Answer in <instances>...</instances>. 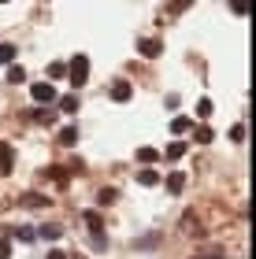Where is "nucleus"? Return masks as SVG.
<instances>
[{"label": "nucleus", "mask_w": 256, "mask_h": 259, "mask_svg": "<svg viewBox=\"0 0 256 259\" xmlns=\"http://www.w3.org/2000/svg\"><path fill=\"white\" fill-rule=\"evenodd\" d=\"M86 74H89V60H86V56H75V60H71V74H67V78H71V85L82 89L86 85Z\"/></svg>", "instance_id": "f257e3e1"}, {"label": "nucleus", "mask_w": 256, "mask_h": 259, "mask_svg": "<svg viewBox=\"0 0 256 259\" xmlns=\"http://www.w3.org/2000/svg\"><path fill=\"white\" fill-rule=\"evenodd\" d=\"M30 97L38 100V104H49V100H56V85H49V81H38V85L30 89Z\"/></svg>", "instance_id": "f03ea898"}, {"label": "nucleus", "mask_w": 256, "mask_h": 259, "mask_svg": "<svg viewBox=\"0 0 256 259\" xmlns=\"http://www.w3.org/2000/svg\"><path fill=\"white\" fill-rule=\"evenodd\" d=\"M11 167H15V152H11V145L0 141V174H11Z\"/></svg>", "instance_id": "7ed1b4c3"}, {"label": "nucleus", "mask_w": 256, "mask_h": 259, "mask_svg": "<svg viewBox=\"0 0 256 259\" xmlns=\"http://www.w3.org/2000/svg\"><path fill=\"white\" fill-rule=\"evenodd\" d=\"M38 237H45V241H60V237H63V226H60V222H49V226L38 230Z\"/></svg>", "instance_id": "20e7f679"}, {"label": "nucleus", "mask_w": 256, "mask_h": 259, "mask_svg": "<svg viewBox=\"0 0 256 259\" xmlns=\"http://www.w3.org/2000/svg\"><path fill=\"white\" fill-rule=\"evenodd\" d=\"M22 204H26V207H49L52 200L45 196V193H22Z\"/></svg>", "instance_id": "39448f33"}, {"label": "nucleus", "mask_w": 256, "mask_h": 259, "mask_svg": "<svg viewBox=\"0 0 256 259\" xmlns=\"http://www.w3.org/2000/svg\"><path fill=\"white\" fill-rule=\"evenodd\" d=\"M75 141H78V130H75V126H63V130H60V145H67V148H71Z\"/></svg>", "instance_id": "423d86ee"}, {"label": "nucleus", "mask_w": 256, "mask_h": 259, "mask_svg": "<svg viewBox=\"0 0 256 259\" xmlns=\"http://www.w3.org/2000/svg\"><path fill=\"white\" fill-rule=\"evenodd\" d=\"M112 97H115V100H130V85H126V81H115V85H112Z\"/></svg>", "instance_id": "0eeeda50"}, {"label": "nucleus", "mask_w": 256, "mask_h": 259, "mask_svg": "<svg viewBox=\"0 0 256 259\" xmlns=\"http://www.w3.org/2000/svg\"><path fill=\"white\" fill-rule=\"evenodd\" d=\"M182 185H186V178H182L178 170H174L171 178H167V189H171V193H182Z\"/></svg>", "instance_id": "6e6552de"}, {"label": "nucleus", "mask_w": 256, "mask_h": 259, "mask_svg": "<svg viewBox=\"0 0 256 259\" xmlns=\"http://www.w3.org/2000/svg\"><path fill=\"white\" fill-rule=\"evenodd\" d=\"M33 237H38V230H30V226H19V230H15V241H26V244H30Z\"/></svg>", "instance_id": "1a4fd4ad"}, {"label": "nucleus", "mask_w": 256, "mask_h": 259, "mask_svg": "<svg viewBox=\"0 0 256 259\" xmlns=\"http://www.w3.org/2000/svg\"><path fill=\"white\" fill-rule=\"evenodd\" d=\"M141 56H149V60L160 56V41H141Z\"/></svg>", "instance_id": "9d476101"}, {"label": "nucleus", "mask_w": 256, "mask_h": 259, "mask_svg": "<svg viewBox=\"0 0 256 259\" xmlns=\"http://www.w3.org/2000/svg\"><path fill=\"white\" fill-rule=\"evenodd\" d=\"M193 141H201V145H208V141H212V130H208V126H197V130H193Z\"/></svg>", "instance_id": "9b49d317"}, {"label": "nucleus", "mask_w": 256, "mask_h": 259, "mask_svg": "<svg viewBox=\"0 0 256 259\" xmlns=\"http://www.w3.org/2000/svg\"><path fill=\"white\" fill-rule=\"evenodd\" d=\"M86 226L93 233H100V215H97V211H86Z\"/></svg>", "instance_id": "f8f14e48"}, {"label": "nucleus", "mask_w": 256, "mask_h": 259, "mask_svg": "<svg viewBox=\"0 0 256 259\" xmlns=\"http://www.w3.org/2000/svg\"><path fill=\"white\" fill-rule=\"evenodd\" d=\"M186 156V145H182V141H174V145L167 148V159H182Z\"/></svg>", "instance_id": "ddd939ff"}, {"label": "nucleus", "mask_w": 256, "mask_h": 259, "mask_svg": "<svg viewBox=\"0 0 256 259\" xmlns=\"http://www.w3.org/2000/svg\"><path fill=\"white\" fill-rule=\"evenodd\" d=\"M137 182H141V185H156L160 174H156V170H141V174H137Z\"/></svg>", "instance_id": "4468645a"}, {"label": "nucleus", "mask_w": 256, "mask_h": 259, "mask_svg": "<svg viewBox=\"0 0 256 259\" xmlns=\"http://www.w3.org/2000/svg\"><path fill=\"white\" fill-rule=\"evenodd\" d=\"M115 200H119V193H115V189H104V193H100V207H112Z\"/></svg>", "instance_id": "2eb2a0df"}, {"label": "nucleus", "mask_w": 256, "mask_h": 259, "mask_svg": "<svg viewBox=\"0 0 256 259\" xmlns=\"http://www.w3.org/2000/svg\"><path fill=\"white\" fill-rule=\"evenodd\" d=\"M15 60V45H0V63H11Z\"/></svg>", "instance_id": "dca6fc26"}, {"label": "nucleus", "mask_w": 256, "mask_h": 259, "mask_svg": "<svg viewBox=\"0 0 256 259\" xmlns=\"http://www.w3.org/2000/svg\"><path fill=\"white\" fill-rule=\"evenodd\" d=\"M60 108H63L67 115H71V111H78V97H63V100H60Z\"/></svg>", "instance_id": "f3484780"}, {"label": "nucleus", "mask_w": 256, "mask_h": 259, "mask_svg": "<svg viewBox=\"0 0 256 259\" xmlns=\"http://www.w3.org/2000/svg\"><path fill=\"white\" fill-rule=\"evenodd\" d=\"M197 115H201V119H208V115H212V100H208V97L197 104Z\"/></svg>", "instance_id": "a211bd4d"}, {"label": "nucleus", "mask_w": 256, "mask_h": 259, "mask_svg": "<svg viewBox=\"0 0 256 259\" xmlns=\"http://www.w3.org/2000/svg\"><path fill=\"white\" fill-rule=\"evenodd\" d=\"M22 78H26V70H22V67H11V70H8V81H15V85H19Z\"/></svg>", "instance_id": "6ab92c4d"}, {"label": "nucleus", "mask_w": 256, "mask_h": 259, "mask_svg": "<svg viewBox=\"0 0 256 259\" xmlns=\"http://www.w3.org/2000/svg\"><path fill=\"white\" fill-rule=\"evenodd\" d=\"M137 159H141V163H153V159H156V148H137Z\"/></svg>", "instance_id": "aec40b11"}, {"label": "nucleus", "mask_w": 256, "mask_h": 259, "mask_svg": "<svg viewBox=\"0 0 256 259\" xmlns=\"http://www.w3.org/2000/svg\"><path fill=\"white\" fill-rule=\"evenodd\" d=\"M230 141H245V126H241V122L230 126Z\"/></svg>", "instance_id": "412c9836"}, {"label": "nucleus", "mask_w": 256, "mask_h": 259, "mask_svg": "<svg viewBox=\"0 0 256 259\" xmlns=\"http://www.w3.org/2000/svg\"><path fill=\"white\" fill-rule=\"evenodd\" d=\"M171 130H174V134H186V130H190V119H174Z\"/></svg>", "instance_id": "4be33fe9"}, {"label": "nucleus", "mask_w": 256, "mask_h": 259, "mask_svg": "<svg viewBox=\"0 0 256 259\" xmlns=\"http://www.w3.org/2000/svg\"><path fill=\"white\" fill-rule=\"evenodd\" d=\"M49 74H52V78H63L67 67H63V63H49Z\"/></svg>", "instance_id": "5701e85b"}, {"label": "nucleus", "mask_w": 256, "mask_h": 259, "mask_svg": "<svg viewBox=\"0 0 256 259\" xmlns=\"http://www.w3.org/2000/svg\"><path fill=\"white\" fill-rule=\"evenodd\" d=\"M11 255V241H0V259H8Z\"/></svg>", "instance_id": "b1692460"}, {"label": "nucleus", "mask_w": 256, "mask_h": 259, "mask_svg": "<svg viewBox=\"0 0 256 259\" xmlns=\"http://www.w3.org/2000/svg\"><path fill=\"white\" fill-rule=\"evenodd\" d=\"M234 11H241V15H245V11H249V0H234Z\"/></svg>", "instance_id": "393cba45"}, {"label": "nucleus", "mask_w": 256, "mask_h": 259, "mask_svg": "<svg viewBox=\"0 0 256 259\" xmlns=\"http://www.w3.org/2000/svg\"><path fill=\"white\" fill-rule=\"evenodd\" d=\"M45 259H71V255H63L60 248H52V252H49V255H45Z\"/></svg>", "instance_id": "a878e982"}, {"label": "nucleus", "mask_w": 256, "mask_h": 259, "mask_svg": "<svg viewBox=\"0 0 256 259\" xmlns=\"http://www.w3.org/2000/svg\"><path fill=\"white\" fill-rule=\"evenodd\" d=\"M0 4H8V0H0Z\"/></svg>", "instance_id": "bb28decb"}]
</instances>
